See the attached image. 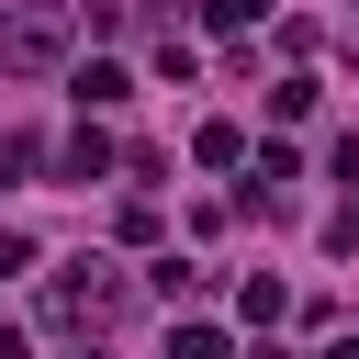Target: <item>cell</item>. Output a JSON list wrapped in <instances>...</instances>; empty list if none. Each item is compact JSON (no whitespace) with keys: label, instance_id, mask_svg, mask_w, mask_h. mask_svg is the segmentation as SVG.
I'll return each mask as SVG.
<instances>
[{"label":"cell","instance_id":"1","mask_svg":"<svg viewBox=\"0 0 359 359\" xmlns=\"http://www.w3.org/2000/svg\"><path fill=\"white\" fill-rule=\"evenodd\" d=\"M67 34H79V11H67V0L0 11V79H34V67H56V56H67Z\"/></svg>","mask_w":359,"mask_h":359},{"label":"cell","instance_id":"2","mask_svg":"<svg viewBox=\"0 0 359 359\" xmlns=\"http://www.w3.org/2000/svg\"><path fill=\"white\" fill-rule=\"evenodd\" d=\"M45 314H56V325H112V314H123V280H112L101 258H67L56 292H45Z\"/></svg>","mask_w":359,"mask_h":359},{"label":"cell","instance_id":"3","mask_svg":"<svg viewBox=\"0 0 359 359\" xmlns=\"http://www.w3.org/2000/svg\"><path fill=\"white\" fill-rule=\"evenodd\" d=\"M56 180H79V191H90V180H112V135H101V123H79V135L56 146Z\"/></svg>","mask_w":359,"mask_h":359},{"label":"cell","instance_id":"4","mask_svg":"<svg viewBox=\"0 0 359 359\" xmlns=\"http://www.w3.org/2000/svg\"><path fill=\"white\" fill-rule=\"evenodd\" d=\"M67 90H79V112H112V101H123V90H135V79H123V67H112V56H90V67H79V79H67Z\"/></svg>","mask_w":359,"mask_h":359},{"label":"cell","instance_id":"5","mask_svg":"<svg viewBox=\"0 0 359 359\" xmlns=\"http://www.w3.org/2000/svg\"><path fill=\"white\" fill-rule=\"evenodd\" d=\"M280 303H292V292H280L269 269H258V280H236V314H247V325H280Z\"/></svg>","mask_w":359,"mask_h":359},{"label":"cell","instance_id":"6","mask_svg":"<svg viewBox=\"0 0 359 359\" xmlns=\"http://www.w3.org/2000/svg\"><path fill=\"white\" fill-rule=\"evenodd\" d=\"M191 157H202V168H236V157H247V135H236V123H202V135H191Z\"/></svg>","mask_w":359,"mask_h":359},{"label":"cell","instance_id":"7","mask_svg":"<svg viewBox=\"0 0 359 359\" xmlns=\"http://www.w3.org/2000/svg\"><path fill=\"white\" fill-rule=\"evenodd\" d=\"M168 359H236V348H224V325H180V337H168Z\"/></svg>","mask_w":359,"mask_h":359},{"label":"cell","instance_id":"8","mask_svg":"<svg viewBox=\"0 0 359 359\" xmlns=\"http://www.w3.org/2000/svg\"><path fill=\"white\" fill-rule=\"evenodd\" d=\"M22 168H45V146H34V135H0V191H11Z\"/></svg>","mask_w":359,"mask_h":359},{"label":"cell","instance_id":"9","mask_svg":"<svg viewBox=\"0 0 359 359\" xmlns=\"http://www.w3.org/2000/svg\"><path fill=\"white\" fill-rule=\"evenodd\" d=\"M325 247H359V191H348V202L325 213Z\"/></svg>","mask_w":359,"mask_h":359},{"label":"cell","instance_id":"10","mask_svg":"<svg viewBox=\"0 0 359 359\" xmlns=\"http://www.w3.org/2000/svg\"><path fill=\"white\" fill-rule=\"evenodd\" d=\"M11 269H34V236H11V224H0V280H11Z\"/></svg>","mask_w":359,"mask_h":359},{"label":"cell","instance_id":"11","mask_svg":"<svg viewBox=\"0 0 359 359\" xmlns=\"http://www.w3.org/2000/svg\"><path fill=\"white\" fill-rule=\"evenodd\" d=\"M325 359H359V337H337V348H325Z\"/></svg>","mask_w":359,"mask_h":359},{"label":"cell","instance_id":"12","mask_svg":"<svg viewBox=\"0 0 359 359\" xmlns=\"http://www.w3.org/2000/svg\"><path fill=\"white\" fill-rule=\"evenodd\" d=\"M79 359H101V348H79Z\"/></svg>","mask_w":359,"mask_h":359},{"label":"cell","instance_id":"13","mask_svg":"<svg viewBox=\"0 0 359 359\" xmlns=\"http://www.w3.org/2000/svg\"><path fill=\"white\" fill-rule=\"evenodd\" d=\"M0 325H11V314H0Z\"/></svg>","mask_w":359,"mask_h":359}]
</instances>
